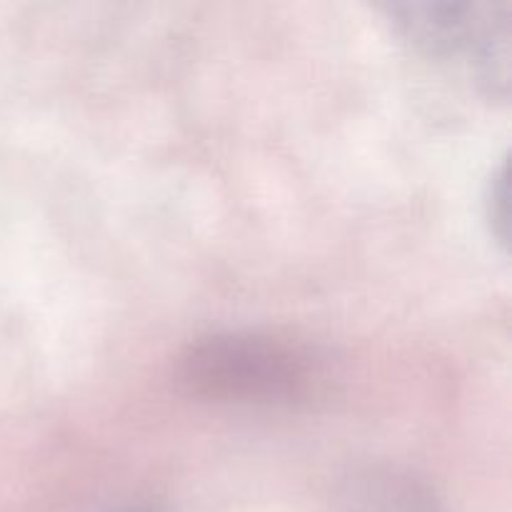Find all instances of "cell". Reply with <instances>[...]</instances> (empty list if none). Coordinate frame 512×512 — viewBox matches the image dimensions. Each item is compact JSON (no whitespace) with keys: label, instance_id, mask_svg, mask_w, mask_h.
<instances>
[{"label":"cell","instance_id":"obj_2","mask_svg":"<svg viewBox=\"0 0 512 512\" xmlns=\"http://www.w3.org/2000/svg\"><path fill=\"white\" fill-rule=\"evenodd\" d=\"M380 10L405 45L435 63H460L493 103L510 98L512 5L413 0Z\"/></svg>","mask_w":512,"mask_h":512},{"label":"cell","instance_id":"obj_1","mask_svg":"<svg viewBox=\"0 0 512 512\" xmlns=\"http://www.w3.org/2000/svg\"><path fill=\"white\" fill-rule=\"evenodd\" d=\"M185 395L215 405L293 408L323 390V360L305 345L258 330L193 340L175 365Z\"/></svg>","mask_w":512,"mask_h":512},{"label":"cell","instance_id":"obj_4","mask_svg":"<svg viewBox=\"0 0 512 512\" xmlns=\"http://www.w3.org/2000/svg\"><path fill=\"white\" fill-rule=\"evenodd\" d=\"M510 188H508V160H500L498 168L490 173L485 183L483 213L488 223L490 235L500 243V248L508 250V230H510Z\"/></svg>","mask_w":512,"mask_h":512},{"label":"cell","instance_id":"obj_3","mask_svg":"<svg viewBox=\"0 0 512 512\" xmlns=\"http://www.w3.org/2000/svg\"><path fill=\"white\" fill-rule=\"evenodd\" d=\"M340 512H448L428 480L390 463L360 465L340 483Z\"/></svg>","mask_w":512,"mask_h":512}]
</instances>
